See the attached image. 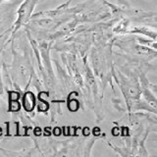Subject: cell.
<instances>
[{
  "instance_id": "8",
  "label": "cell",
  "mask_w": 157,
  "mask_h": 157,
  "mask_svg": "<svg viewBox=\"0 0 157 157\" xmlns=\"http://www.w3.org/2000/svg\"><path fill=\"white\" fill-rule=\"evenodd\" d=\"M3 1H9V0H3Z\"/></svg>"
},
{
  "instance_id": "3",
  "label": "cell",
  "mask_w": 157,
  "mask_h": 157,
  "mask_svg": "<svg viewBox=\"0 0 157 157\" xmlns=\"http://www.w3.org/2000/svg\"><path fill=\"white\" fill-rule=\"evenodd\" d=\"M128 34H137V36H144L148 37L151 40L156 41L157 31L155 27H150L148 25H135L132 28H130Z\"/></svg>"
},
{
  "instance_id": "1",
  "label": "cell",
  "mask_w": 157,
  "mask_h": 157,
  "mask_svg": "<svg viewBox=\"0 0 157 157\" xmlns=\"http://www.w3.org/2000/svg\"><path fill=\"white\" fill-rule=\"evenodd\" d=\"M113 44H115L122 50H124L128 55L136 57L141 60L151 61L156 58V49L148 46H144L136 41V37L134 38H115L113 40Z\"/></svg>"
},
{
  "instance_id": "5",
  "label": "cell",
  "mask_w": 157,
  "mask_h": 157,
  "mask_svg": "<svg viewBox=\"0 0 157 157\" xmlns=\"http://www.w3.org/2000/svg\"><path fill=\"white\" fill-rule=\"evenodd\" d=\"M23 107L26 112H33L36 106V96L32 91H26L22 98Z\"/></svg>"
},
{
  "instance_id": "2",
  "label": "cell",
  "mask_w": 157,
  "mask_h": 157,
  "mask_svg": "<svg viewBox=\"0 0 157 157\" xmlns=\"http://www.w3.org/2000/svg\"><path fill=\"white\" fill-rule=\"evenodd\" d=\"M40 1L41 0H24L21 3V5H20V7L18 8L16 12L17 19L13 24V27L11 29V37H10L9 41H12L15 34L23 27H26L29 24V22L32 20L34 8H36V6Z\"/></svg>"
},
{
  "instance_id": "7",
  "label": "cell",
  "mask_w": 157,
  "mask_h": 157,
  "mask_svg": "<svg viewBox=\"0 0 157 157\" xmlns=\"http://www.w3.org/2000/svg\"><path fill=\"white\" fill-rule=\"evenodd\" d=\"M118 2L121 5V6H129V4L126 1V0H118Z\"/></svg>"
},
{
  "instance_id": "4",
  "label": "cell",
  "mask_w": 157,
  "mask_h": 157,
  "mask_svg": "<svg viewBox=\"0 0 157 157\" xmlns=\"http://www.w3.org/2000/svg\"><path fill=\"white\" fill-rule=\"evenodd\" d=\"M131 23L132 21L129 18L121 16L119 20H117V23L113 27L112 32L117 34H128L131 28Z\"/></svg>"
},
{
  "instance_id": "6",
  "label": "cell",
  "mask_w": 157,
  "mask_h": 157,
  "mask_svg": "<svg viewBox=\"0 0 157 157\" xmlns=\"http://www.w3.org/2000/svg\"><path fill=\"white\" fill-rule=\"evenodd\" d=\"M3 90H4V87H3V82H2V76H1V68H0V95L3 94Z\"/></svg>"
}]
</instances>
